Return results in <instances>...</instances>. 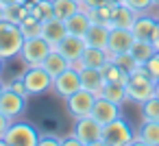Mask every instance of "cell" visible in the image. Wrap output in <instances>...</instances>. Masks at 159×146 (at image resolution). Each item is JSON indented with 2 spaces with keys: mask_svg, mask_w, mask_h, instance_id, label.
<instances>
[{
  "mask_svg": "<svg viewBox=\"0 0 159 146\" xmlns=\"http://www.w3.org/2000/svg\"><path fill=\"white\" fill-rule=\"evenodd\" d=\"M24 46V35L20 31V24L2 20L0 22V57L5 61L20 57V50Z\"/></svg>",
  "mask_w": 159,
  "mask_h": 146,
  "instance_id": "cell-1",
  "label": "cell"
},
{
  "mask_svg": "<svg viewBox=\"0 0 159 146\" xmlns=\"http://www.w3.org/2000/svg\"><path fill=\"white\" fill-rule=\"evenodd\" d=\"M126 96L129 100L133 103H144L148 98L155 96V79L144 70V66H139L135 72L129 74V81H126Z\"/></svg>",
  "mask_w": 159,
  "mask_h": 146,
  "instance_id": "cell-2",
  "label": "cell"
},
{
  "mask_svg": "<svg viewBox=\"0 0 159 146\" xmlns=\"http://www.w3.org/2000/svg\"><path fill=\"white\" fill-rule=\"evenodd\" d=\"M5 146H37L39 142V131L22 120H13L2 137Z\"/></svg>",
  "mask_w": 159,
  "mask_h": 146,
  "instance_id": "cell-3",
  "label": "cell"
},
{
  "mask_svg": "<svg viewBox=\"0 0 159 146\" xmlns=\"http://www.w3.org/2000/svg\"><path fill=\"white\" fill-rule=\"evenodd\" d=\"M133 135H135V129L122 116L102 126V144H107V146H126V144H131Z\"/></svg>",
  "mask_w": 159,
  "mask_h": 146,
  "instance_id": "cell-4",
  "label": "cell"
},
{
  "mask_svg": "<svg viewBox=\"0 0 159 146\" xmlns=\"http://www.w3.org/2000/svg\"><path fill=\"white\" fill-rule=\"evenodd\" d=\"M74 135L83 146H102V124L94 116H83L74 120Z\"/></svg>",
  "mask_w": 159,
  "mask_h": 146,
  "instance_id": "cell-5",
  "label": "cell"
},
{
  "mask_svg": "<svg viewBox=\"0 0 159 146\" xmlns=\"http://www.w3.org/2000/svg\"><path fill=\"white\" fill-rule=\"evenodd\" d=\"M22 81L26 85L29 96H42L48 89H52V76L44 70V66H26Z\"/></svg>",
  "mask_w": 159,
  "mask_h": 146,
  "instance_id": "cell-6",
  "label": "cell"
},
{
  "mask_svg": "<svg viewBox=\"0 0 159 146\" xmlns=\"http://www.w3.org/2000/svg\"><path fill=\"white\" fill-rule=\"evenodd\" d=\"M55 46H50L42 35L39 37H29L24 39V46L20 50V59L26 63V66H42L44 59L48 57V52L52 50Z\"/></svg>",
  "mask_w": 159,
  "mask_h": 146,
  "instance_id": "cell-7",
  "label": "cell"
},
{
  "mask_svg": "<svg viewBox=\"0 0 159 146\" xmlns=\"http://www.w3.org/2000/svg\"><path fill=\"white\" fill-rule=\"evenodd\" d=\"M52 89H55V94L61 96L63 100H68L74 92H79V89H81V74H79V68L70 66V68H66L61 74H57V76L52 79Z\"/></svg>",
  "mask_w": 159,
  "mask_h": 146,
  "instance_id": "cell-8",
  "label": "cell"
},
{
  "mask_svg": "<svg viewBox=\"0 0 159 146\" xmlns=\"http://www.w3.org/2000/svg\"><path fill=\"white\" fill-rule=\"evenodd\" d=\"M96 94L89 92V89H79L74 92L66 103H68V113L76 120V118H83V116H92V109H94V103H96Z\"/></svg>",
  "mask_w": 159,
  "mask_h": 146,
  "instance_id": "cell-9",
  "label": "cell"
},
{
  "mask_svg": "<svg viewBox=\"0 0 159 146\" xmlns=\"http://www.w3.org/2000/svg\"><path fill=\"white\" fill-rule=\"evenodd\" d=\"M26 98L29 96H22V94L13 92L11 87H5V92L0 94V111L9 116L11 120H18L26 109Z\"/></svg>",
  "mask_w": 159,
  "mask_h": 146,
  "instance_id": "cell-10",
  "label": "cell"
},
{
  "mask_svg": "<svg viewBox=\"0 0 159 146\" xmlns=\"http://www.w3.org/2000/svg\"><path fill=\"white\" fill-rule=\"evenodd\" d=\"M133 42H135V35H133L131 29L111 26V31H109V42H107V52H109V55L126 52V50H131Z\"/></svg>",
  "mask_w": 159,
  "mask_h": 146,
  "instance_id": "cell-11",
  "label": "cell"
},
{
  "mask_svg": "<svg viewBox=\"0 0 159 146\" xmlns=\"http://www.w3.org/2000/svg\"><path fill=\"white\" fill-rule=\"evenodd\" d=\"M70 63H76L79 59H81V55H83V50L87 48V42H85V37H79V35H72V33H68L57 46H55Z\"/></svg>",
  "mask_w": 159,
  "mask_h": 146,
  "instance_id": "cell-12",
  "label": "cell"
},
{
  "mask_svg": "<svg viewBox=\"0 0 159 146\" xmlns=\"http://www.w3.org/2000/svg\"><path fill=\"white\" fill-rule=\"evenodd\" d=\"M120 107H122V105H118V103H113V100H109V98H105V96H98L96 103H94L92 116L105 126V124L113 122L116 118H120Z\"/></svg>",
  "mask_w": 159,
  "mask_h": 146,
  "instance_id": "cell-13",
  "label": "cell"
},
{
  "mask_svg": "<svg viewBox=\"0 0 159 146\" xmlns=\"http://www.w3.org/2000/svg\"><path fill=\"white\" fill-rule=\"evenodd\" d=\"M109 61V52L107 48H96V46H87L81 55V59L76 63H72L74 68H100Z\"/></svg>",
  "mask_w": 159,
  "mask_h": 146,
  "instance_id": "cell-14",
  "label": "cell"
},
{
  "mask_svg": "<svg viewBox=\"0 0 159 146\" xmlns=\"http://www.w3.org/2000/svg\"><path fill=\"white\" fill-rule=\"evenodd\" d=\"M157 22H159V18H152L150 13H139L135 18L133 26H131L135 39H148L150 42L152 35H155V31H157Z\"/></svg>",
  "mask_w": 159,
  "mask_h": 146,
  "instance_id": "cell-15",
  "label": "cell"
},
{
  "mask_svg": "<svg viewBox=\"0 0 159 146\" xmlns=\"http://www.w3.org/2000/svg\"><path fill=\"white\" fill-rule=\"evenodd\" d=\"M79 74H81V87L94 92L96 96L100 94L102 85L107 83V79L102 76L100 68H79Z\"/></svg>",
  "mask_w": 159,
  "mask_h": 146,
  "instance_id": "cell-16",
  "label": "cell"
},
{
  "mask_svg": "<svg viewBox=\"0 0 159 146\" xmlns=\"http://www.w3.org/2000/svg\"><path fill=\"white\" fill-rule=\"evenodd\" d=\"M66 35H68V29H66V22H63V20H59V18H50V20L44 22L42 37H44L50 46H57Z\"/></svg>",
  "mask_w": 159,
  "mask_h": 146,
  "instance_id": "cell-17",
  "label": "cell"
},
{
  "mask_svg": "<svg viewBox=\"0 0 159 146\" xmlns=\"http://www.w3.org/2000/svg\"><path fill=\"white\" fill-rule=\"evenodd\" d=\"M137 13L126 7V5H116L113 11H111V18H109V26H120V29H131L133 22H135Z\"/></svg>",
  "mask_w": 159,
  "mask_h": 146,
  "instance_id": "cell-18",
  "label": "cell"
},
{
  "mask_svg": "<svg viewBox=\"0 0 159 146\" xmlns=\"http://www.w3.org/2000/svg\"><path fill=\"white\" fill-rule=\"evenodd\" d=\"M109 31H111V26H109V24H92V26L87 29V33H85V42H87V46L107 48Z\"/></svg>",
  "mask_w": 159,
  "mask_h": 146,
  "instance_id": "cell-19",
  "label": "cell"
},
{
  "mask_svg": "<svg viewBox=\"0 0 159 146\" xmlns=\"http://www.w3.org/2000/svg\"><path fill=\"white\" fill-rule=\"evenodd\" d=\"M42 66H44V70H46V72L55 79L57 74H61V72H63L66 68H70L72 63H70V61H68V59H66V57L57 50V48H52V50L48 52V57L44 59V63H42Z\"/></svg>",
  "mask_w": 159,
  "mask_h": 146,
  "instance_id": "cell-20",
  "label": "cell"
},
{
  "mask_svg": "<svg viewBox=\"0 0 159 146\" xmlns=\"http://www.w3.org/2000/svg\"><path fill=\"white\" fill-rule=\"evenodd\" d=\"M89 26H92V20H89L87 11H76L72 18L66 20V29H68V33L79 35V37H85V33H87Z\"/></svg>",
  "mask_w": 159,
  "mask_h": 146,
  "instance_id": "cell-21",
  "label": "cell"
},
{
  "mask_svg": "<svg viewBox=\"0 0 159 146\" xmlns=\"http://www.w3.org/2000/svg\"><path fill=\"white\" fill-rule=\"evenodd\" d=\"M98 96H105V98H109V100H113V103H118V105H124V103L129 100V96H126V85H122V83H111V81H107V83L102 85V89H100Z\"/></svg>",
  "mask_w": 159,
  "mask_h": 146,
  "instance_id": "cell-22",
  "label": "cell"
},
{
  "mask_svg": "<svg viewBox=\"0 0 159 146\" xmlns=\"http://www.w3.org/2000/svg\"><path fill=\"white\" fill-rule=\"evenodd\" d=\"M157 50H155V46H152V42H148V39H135L133 42V46H131V55L137 59V63L139 66H144L152 55H155Z\"/></svg>",
  "mask_w": 159,
  "mask_h": 146,
  "instance_id": "cell-23",
  "label": "cell"
},
{
  "mask_svg": "<svg viewBox=\"0 0 159 146\" xmlns=\"http://www.w3.org/2000/svg\"><path fill=\"white\" fill-rule=\"evenodd\" d=\"M52 9H55V18L66 22L76 11H81V2H76V0H52Z\"/></svg>",
  "mask_w": 159,
  "mask_h": 146,
  "instance_id": "cell-24",
  "label": "cell"
},
{
  "mask_svg": "<svg viewBox=\"0 0 159 146\" xmlns=\"http://www.w3.org/2000/svg\"><path fill=\"white\" fill-rule=\"evenodd\" d=\"M144 139L146 146H159V122L155 120H144L139 131H137Z\"/></svg>",
  "mask_w": 159,
  "mask_h": 146,
  "instance_id": "cell-25",
  "label": "cell"
},
{
  "mask_svg": "<svg viewBox=\"0 0 159 146\" xmlns=\"http://www.w3.org/2000/svg\"><path fill=\"white\" fill-rule=\"evenodd\" d=\"M42 29H44V22L37 20L31 11H29V16L20 22V31H22L24 39H29V37H39V35H42Z\"/></svg>",
  "mask_w": 159,
  "mask_h": 146,
  "instance_id": "cell-26",
  "label": "cell"
},
{
  "mask_svg": "<svg viewBox=\"0 0 159 146\" xmlns=\"http://www.w3.org/2000/svg\"><path fill=\"white\" fill-rule=\"evenodd\" d=\"M102 76L107 79V81H111V83H122V85H126V81H129V72H124L118 63H113V61H107L105 66H102Z\"/></svg>",
  "mask_w": 159,
  "mask_h": 146,
  "instance_id": "cell-27",
  "label": "cell"
},
{
  "mask_svg": "<svg viewBox=\"0 0 159 146\" xmlns=\"http://www.w3.org/2000/svg\"><path fill=\"white\" fill-rule=\"evenodd\" d=\"M109 61H113V63H118L124 72H135L137 68H139V63H137V59L131 55V50H126V52H118V55H109Z\"/></svg>",
  "mask_w": 159,
  "mask_h": 146,
  "instance_id": "cell-28",
  "label": "cell"
},
{
  "mask_svg": "<svg viewBox=\"0 0 159 146\" xmlns=\"http://www.w3.org/2000/svg\"><path fill=\"white\" fill-rule=\"evenodd\" d=\"M29 11H31V7H26V5H22V2L9 5V7H5V20L20 24V22H22V20L29 16Z\"/></svg>",
  "mask_w": 159,
  "mask_h": 146,
  "instance_id": "cell-29",
  "label": "cell"
},
{
  "mask_svg": "<svg viewBox=\"0 0 159 146\" xmlns=\"http://www.w3.org/2000/svg\"><path fill=\"white\" fill-rule=\"evenodd\" d=\"M31 13H33L37 20H42V22H46V20H50V18H55L52 0H39L37 5H33V7H31Z\"/></svg>",
  "mask_w": 159,
  "mask_h": 146,
  "instance_id": "cell-30",
  "label": "cell"
},
{
  "mask_svg": "<svg viewBox=\"0 0 159 146\" xmlns=\"http://www.w3.org/2000/svg\"><path fill=\"white\" fill-rule=\"evenodd\" d=\"M142 120L159 122V96H152V98L142 103Z\"/></svg>",
  "mask_w": 159,
  "mask_h": 146,
  "instance_id": "cell-31",
  "label": "cell"
},
{
  "mask_svg": "<svg viewBox=\"0 0 159 146\" xmlns=\"http://www.w3.org/2000/svg\"><path fill=\"white\" fill-rule=\"evenodd\" d=\"M124 5H126V7H131L137 16H139V13H148V11L155 7L152 0H124Z\"/></svg>",
  "mask_w": 159,
  "mask_h": 146,
  "instance_id": "cell-32",
  "label": "cell"
},
{
  "mask_svg": "<svg viewBox=\"0 0 159 146\" xmlns=\"http://www.w3.org/2000/svg\"><path fill=\"white\" fill-rule=\"evenodd\" d=\"M144 70H146V72H148L155 81L159 79V50H157V52H155V55H152V57L144 63Z\"/></svg>",
  "mask_w": 159,
  "mask_h": 146,
  "instance_id": "cell-33",
  "label": "cell"
},
{
  "mask_svg": "<svg viewBox=\"0 0 159 146\" xmlns=\"http://www.w3.org/2000/svg\"><path fill=\"white\" fill-rule=\"evenodd\" d=\"M46 144H50V146H61V137H55L52 133H50V135H39L37 146H46Z\"/></svg>",
  "mask_w": 159,
  "mask_h": 146,
  "instance_id": "cell-34",
  "label": "cell"
},
{
  "mask_svg": "<svg viewBox=\"0 0 159 146\" xmlns=\"http://www.w3.org/2000/svg\"><path fill=\"white\" fill-rule=\"evenodd\" d=\"M7 87H11L13 92H18V94H22V96H29V92H26V85H24L22 76H20V79H16V81H11Z\"/></svg>",
  "mask_w": 159,
  "mask_h": 146,
  "instance_id": "cell-35",
  "label": "cell"
},
{
  "mask_svg": "<svg viewBox=\"0 0 159 146\" xmlns=\"http://www.w3.org/2000/svg\"><path fill=\"white\" fill-rule=\"evenodd\" d=\"M13 120L9 118V116H5L2 111H0V142H2V137H5V133H7V129H9V124H11ZM5 144V142H2Z\"/></svg>",
  "mask_w": 159,
  "mask_h": 146,
  "instance_id": "cell-36",
  "label": "cell"
},
{
  "mask_svg": "<svg viewBox=\"0 0 159 146\" xmlns=\"http://www.w3.org/2000/svg\"><path fill=\"white\" fill-rule=\"evenodd\" d=\"M68 144H74V146H83L81 144V139L74 135V131H72V135H66V137H61V146H68Z\"/></svg>",
  "mask_w": 159,
  "mask_h": 146,
  "instance_id": "cell-37",
  "label": "cell"
},
{
  "mask_svg": "<svg viewBox=\"0 0 159 146\" xmlns=\"http://www.w3.org/2000/svg\"><path fill=\"white\" fill-rule=\"evenodd\" d=\"M102 2H105V0H83V2H81V11H89V9H94V7H98Z\"/></svg>",
  "mask_w": 159,
  "mask_h": 146,
  "instance_id": "cell-38",
  "label": "cell"
},
{
  "mask_svg": "<svg viewBox=\"0 0 159 146\" xmlns=\"http://www.w3.org/2000/svg\"><path fill=\"white\" fill-rule=\"evenodd\" d=\"M152 46H155V50H159V22H157V31H155V35H152Z\"/></svg>",
  "mask_w": 159,
  "mask_h": 146,
  "instance_id": "cell-39",
  "label": "cell"
},
{
  "mask_svg": "<svg viewBox=\"0 0 159 146\" xmlns=\"http://www.w3.org/2000/svg\"><path fill=\"white\" fill-rule=\"evenodd\" d=\"M20 2H22V5H26V7H33V5H37V2H39V0H20Z\"/></svg>",
  "mask_w": 159,
  "mask_h": 146,
  "instance_id": "cell-40",
  "label": "cell"
},
{
  "mask_svg": "<svg viewBox=\"0 0 159 146\" xmlns=\"http://www.w3.org/2000/svg\"><path fill=\"white\" fill-rule=\"evenodd\" d=\"M16 2H20V0H0V5H5V7H9V5H16Z\"/></svg>",
  "mask_w": 159,
  "mask_h": 146,
  "instance_id": "cell-41",
  "label": "cell"
},
{
  "mask_svg": "<svg viewBox=\"0 0 159 146\" xmlns=\"http://www.w3.org/2000/svg\"><path fill=\"white\" fill-rule=\"evenodd\" d=\"M5 20V5H0V22Z\"/></svg>",
  "mask_w": 159,
  "mask_h": 146,
  "instance_id": "cell-42",
  "label": "cell"
},
{
  "mask_svg": "<svg viewBox=\"0 0 159 146\" xmlns=\"http://www.w3.org/2000/svg\"><path fill=\"white\" fill-rule=\"evenodd\" d=\"M155 96H159V79L155 81Z\"/></svg>",
  "mask_w": 159,
  "mask_h": 146,
  "instance_id": "cell-43",
  "label": "cell"
},
{
  "mask_svg": "<svg viewBox=\"0 0 159 146\" xmlns=\"http://www.w3.org/2000/svg\"><path fill=\"white\" fill-rule=\"evenodd\" d=\"M2 70H5V59L0 57V74H2Z\"/></svg>",
  "mask_w": 159,
  "mask_h": 146,
  "instance_id": "cell-44",
  "label": "cell"
},
{
  "mask_svg": "<svg viewBox=\"0 0 159 146\" xmlns=\"http://www.w3.org/2000/svg\"><path fill=\"white\" fill-rule=\"evenodd\" d=\"M5 87H7V85H5L2 81H0V94H2V92H5Z\"/></svg>",
  "mask_w": 159,
  "mask_h": 146,
  "instance_id": "cell-45",
  "label": "cell"
},
{
  "mask_svg": "<svg viewBox=\"0 0 159 146\" xmlns=\"http://www.w3.org/2000/svg\"><path fill=\"white\" fill-rule=\"evenodd\" d=\"M111 2H116V5H124V0H111Z\"/></svg>",
  "mask_w": 159,
  "mask_h": 146,
  "instance_id": "cell-46",
  "label": "cell"
},
{
  "mask_svg": "<svg viewBox=\"0 0 159 146\" xmlns=\"http://www.w3.org/2000/svg\"><path fill=\"white\" fill-rule=\"evenodd\" d=\"M152 2H155V5H157V7H159V0H152Z\"/></svg>",
  "mask_w": 159,
  "mask_h": 146,
  "instance_id": "cell-47",
  "label": "cell"
},
{
  "mask_svg": "<svg viewBox=\"0 0 159 146\" xmlns=\"http://www.w3.org/2000/svg\"><path fill=\"white\" fill-rule=\"evenodd\" d=\"M76 2H83V0H76Z\"/></svg>",
  "mask_w": 159,
  "mask_h": 146,
  "instance_id": "cell-48",
  "label": "cell"
}]
</instances>
